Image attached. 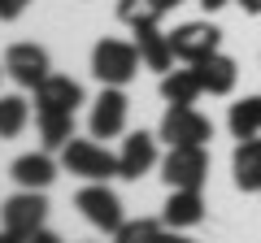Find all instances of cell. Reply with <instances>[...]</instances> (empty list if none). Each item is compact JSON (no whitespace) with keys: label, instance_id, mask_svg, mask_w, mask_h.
Masks as SVG:
<instances>
[{"label":"cell","instance_id":"cell-1","mask_svg":"<svg viewBox=\"0 0 261 243\" xmlns=\"http://www.w3.org/2000/svg\"><path fill=\"white\" fill-rule=\"evenodd\" d=\"M140 48L126 44V39H100L92 48V74L100 78L105 87H126L130 78L140 74Z\"/></svg>","mask_w":261,"mask_h":243},{"label":"cell","instance_id":"cell-2","mask_svg":"<svg viewBox=\"0 0 261 243\" xmlns=\"http://www.w3.org/2000/svg\"><path fill=\"white\" fill-rule=\"evenodd\" d=\"M61 165L70 169L74 178H87V183H109V178H122V165L109 148L92 139H70L61 148Z\"/></svg>","mask_w":261,"mask_h":243},{"label":"cell","instance_id":"cell-3","mask_svg":"<svg viewBox=\"0 0 261 243\" xmlns=\"http://www.w3.org/2000/svg\"><path fill=\"white\" fill-rule=\"evenodd\" d=\"M161 178L170 187H187V191H200L209 178V152L205 143H187V148H170L166 161H161Z\"/></svg>","mask_w":261,"mask_h":243},{"label":"cell","instance_id":"cell-4","mask_svg":"<svg viewBox=\"0 0 261 243\" xmlns=\"http://www.w3.org/2000/svg\"><path fill=\"white\" fill-rule=\"evenodd\" d=\"M161 139L170 148H187V143H209L214 139V122L205 113H196L192 104H170L166 117H161Z\"/></svg>","mask_w":261,"mask_h":243},{"label":"cell","instance_id":"cell-5","mask_svg":"<svg viewBox=\"0 0 261 243\" xmlns=\"http://www.w3.org/2000/svg\"><path fill=\"white\" fill-rule=\"evenodd\" d=\"M44 217H48L44 191H27L22 187L18 196H9L5 204H0V226H9L13 234H22V239H31L35 230H44Z\"/></svg>","mask_w":261,"mask_h":243},{"label":"cell","instance_id":"cell-6","mask_svg":"<svg viewBox=\"0 0 261 243\" xmlns=\"http://www.w3.org/2000/svg\"><path fill=\"white\" fill-rule=\"evenodd\" d=\"M74 204H79V213H83L96 230H105V234H113L122 222H126V217H122V200L113 196L105 183H87V187L74 196Z\"/></svg>","mask_w":261,"mask_h":243},{"label":"cell","instance_id":"cell-7","mask_svg":"<svg viewBox=\"0 0 261 243\" xmlns=\"http://www.w3.org/2000/svg\"><path fill=\"white\" fill-rule=\"evenodd\" d=\"M170 44H174V56H178V61L196 66V61H205V56L218 52V44H222V31H218L214 22H183V26H174Z\"/></svg>","mask_w":261,"mask_h":243},{"label":"cell","instance_id":"cell-8","mask_svg":"<svg viewBox=\"0 0 261 243\" xmlns=\"http://www.w3.org/2000/svg\"><path fill=\"white\" fill-rule=\"evenodd\" d=\"M5 74H9L18 87L35 92V87L53 74V66H48V52L39 44H13L9 52H5Z\"/></svg>","mask_w":261,"mask_h":243},{"label":"cell","instance_id":"cell-9","mask_svg":"<svg viewBox=\"0 0 261 243\" xmlns=\"http://www.w3.org/2000/svg\"><path fill=\"white\" fill-rule=\"evenodd\" d=\"M126 113H130V100L122 96V87H105L100 96L92 100V139H113V135L126 131Z\"/></svg>","mask_w":261,"mask_h":243},{"label":"cell","instance_id":"cell-10","mask_svg":"<svg viewBox=\"0 0 261 243\" xmlns=\"http://www.w3.org/2000/svg\"><path fill=\"white\" fill-rule=\"evenodd\" d=\"M83 104V87L65 74H48L35 87V113H74Z\"/></svg>","mask_w":261,"mask_h":243},{"label":"cell","instance_id":"cell-11","mask_svg":"<svg viewBox=\"0 0 261 243\" xmlns=\"http://www.w3.org/2000/svg\"><path fill=\"white\" fill-rule=\"evenodd\" d=\"M157 139L161 135H148V131H130L122 139V152H118V165H122V178H144L152 165H157Z\"/></svg>","mask_w":261,"mask_h":243},{"label":"cell","instance_id":"cell-12","mask_svg":"<svg viewBox=\"0 0 261 243\" xmlns=\"http://www.w3.org/2000/svg\"><path fill=\"white\" fill-rule=\"evenodd\" d=\"M135 31V48H140V61L148 70H157V74H170L174 70V44H170V35L157 26V22H144V26H130Z\"/></svg>","mask_w":261,"mask_h":243},{"label":"cell","instance_id":"cell-13","mask_svg":"<svg viewBox=\"0 0 261 243\" xmlns=\"http://www.w3.org/2000/svg\"><path fill=\"white\" fill-rule=\"evenodd\" d=\"M9 178L18 183V187H27V191H44L57 178V161L48 157V148L44 152H27V157H18L9 165Z\"/></svg>","mask_w":261,"mask_h":243},{"label":"cell","instance_id":"cell-14","mask_svg":"<svg viewBox=\"0 0 261 243\" xmlns=\"http://www.w3.org/2000/svg\"><path fill=\"white\" fill-rule=\"evenodd\" d=\"M200 217H205V200H200V191L170 187V200H166V208H161V222H166L170 230H187V226H196Z\"/></svg>","mask_w":261,"mask_h":243},{"label":"cell","instance_id":"cell-15","mask_svg":"<svg viewBox=\"0 0 261 243\" xmlns=\"http://www.w3.org/2000/svg\"><path fill=\"white\" fill-rule=\"evenodd\" d=\"M231 174H235V187L240 191H261V139L257 135L240 139V148L231 157Z\"/></svg>","mask_w":261,"mask_h":243},{"label":"cell","instance_id":"cell-16","mask_svg":"<svg viewBox=\"0 0 261 243\" xmlns=\"http://www.w3.org/2000/svg\"><path fill=\"white\" fill-rule=\"evenodd\" d=\"M196 74H200V87H205L209 96H231L235 78H240V66H235L231 56L214 52V56H205V61H196Z\"/></svg>","mask_w":261,"mask_h":243},{"label":"cell","instance_id":"cell-17","mask_svg":"<svg viewBox=\"0 0 261 243\" xmlns=\"http://www.w3.org/2000/svg\"><path fill=\"white\" fill-rule=\"evenodd\" d=\"M205 92L200 87V74L192 70H170V74H161V96H166V104H196V96Z\"/></svg>","mask_w":261,"mask_h":243},{"label":"cell","instance_id":"cell-18","mask_svg":"<svg viewBox=\"0 0 261 243\" xmlns=\"http://www.w3.org/2000/svg\"><path fill=\"white\" fill-rule=\"evenodd\" d=\"M226 126H231L235 139L261 135V96H244V100H235L231 113H226Z\"/></svg>","mask_w":261,"mask_h":243},{"label":"cell","instance_id":"cell-19","mask_svg":"<svg viewBox=\"0 0 261 243\" xmlns=\"http://www.w3.org/2000/svg\"><path fill=\"white\" fill-rule=\"evenodd\" d=\"M35 122H39V139H44L48 152L65 148L74 139V113H35Z\"/></svg>","mask_w":261,"mask_h":243},{"label":"cell","instance_id":"cell-20","mask_svg":"<svg viewBox=\"0 0 261 243\" xmlns=\"http://www.w3.org/2000/svg\"><path fill=\"white\" fill-rule=\"evenodd\" d=\"M27 117H31V100H22V96H0V139L22 135L27 131Z\"/></svg>","mask_w":261,"mask_h":243},{"label":"cell","instance_id":"cell-21","mask_svg":"<svg viewBox=\"0 0 261 243\" xmlns=\"http://www.w3.org/2000/svg\"><path fill=\"white\" fill-rule=\"evenodd\" d=\"M161 234H166V222H157V217H135V222H122L113 230V243H161Z\"/></svg>","mask_w":261,"mask_h":243},{"label":"cell","instance_id":"cell-22","mask_svg":"<svg viewBox=\"0 0 261 243\" xmlns=\"http://www.w3.org/2000/svg\"><path fill=\"white\" fill-rule=\"evenodd\" d=\"M118 18L126 22V26L161 22V18H166V5H161V0H118Z\"/></svg>","mask_w":261,"mask_h":243},{"label":"cell","instance_id":"cell-23","mask_svg":"<svg viewBox=\"0 0 261 243\" xmlns=\"http://www.w3.org/2000/svg\"><path fill=\"white\" fill-rule=\"evenodd\" d=\"M31 0H0V22H18Z\"/></svg>","mask_w":261,"mask_h":243},{"label":"cell","instance_id":"cell-24","mask_svg":"<svg viewBox=\"0 0 261 243\" xmlns=\"http://www.w3.org/2000/svg\"><path fill=\"white\" fill-rule=\"evenodd\" d=\"M0 243H31V239H22V234H13L9 226H0Z\"/></svg>","mask_w":261,"mask_h":243},{"label":"cell","instance_id":"cell-25","mask_svg":"<svg viewBox=\"0 0 261 243\" xmlns=\"http://www.w3.org/2000/svg\"><path fill=\"white\" fill-rule=\"evenodd\" d=\"M31 243H61V239H57L53 230H35V234H31Z\"/></svg>","mask_w":261,"mask_h":243},{"label":"cell","instance_id":"cell-26","mask_svg":"<svg viewBox=\"0 0 261 243\" xmlns=\"http://www.w3.org/2000/svg\"><path fill=\"white\" fill-rule=\"evenodd\" d=\"M161 243H196V239H187V234H178V230H166V234H161Z\"/></svg>","mask_w":261,"mask_h":243},{"label":"cell","instance_id":"cell-27","mask_svg":"<svg viewBox=\"0 0 261 243\" xmlns=\"http://www.w3.org/2000/svg\"><path fill=\"white\" fill-rule=\"evenodd\" d=\"M222 5H231V0H200V9H205V13H214V9H222Z\"/></svg>","mask_w":261,"mask_h":243},{"label":"cell","instance_id":"cell-28","mask_svg":"<svg viewBox=\"0 0 261 243\" xmlns=\"http://www.w3.org/2000/svg\"><path fill=\"white\" fill-rule=\"evenodd\" d=\"M240 9L244 13H261V0H240Z\"/></svg>","mask_w":261,"mask_h":243},{"label":"cell","instance_id":"cell-29","mask_svg":"<svg viewBox=\"0 0 261 243\" xmlns=\"http://www.w3.org/2000/svg\"><path fill=\"white\" fill-rule=\"evenodd\" d=\"M161 5H166V13H170V9H178V5H183V0H161Z\"/></svg>","mask_w":261,"mask_h":243}]
</instances>
